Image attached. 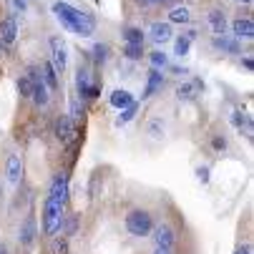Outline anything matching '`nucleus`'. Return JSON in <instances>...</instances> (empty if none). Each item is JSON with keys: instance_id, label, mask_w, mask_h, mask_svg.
<instances>
[{"instance_id": "1", "label": "nucleus", "mask_w": 254, "mask_h": 254, "mask_svg": "<svg viewBox=\"0 0 254 254\" xmlns=\"http://www.w3.org/2000/svg\"><path fill=\"white\" fill-rule=\"evenodd\" d=\"M56 20L70 30V33H76L78 38H91V35L96 33V15L93 13H86V10H78L73 8L70 3H63V0H56V3L51 5Z\"/></svg>"}, {"instance_id": "2", "label": "nucleus", "mask_w": 254, "mask_h": 254, "mask_svg": "<svg viewBox=\"0 0 254 254\" xmlns=\"http://www.w3.org/2000/svg\"><path fill=\"white\" fill-rule=\"evenodd\" d=\"M154 224H156V222H154V214H151L149 209H141V206L128 209L126 216H124V227H126V232H128L131 237H136V239H146V237H151Z\"/></svg>"}, {"instance_id": "3", "label": "nucleus", "mask_w": 254, "mask_h": 254, "mask_svg": "<svg viewBox=\"0 0 254 254\" xmlns=\"http://www.w3.org/2000/svg\"><path fill=\"white\" fill-rule=\"evenodd\" d=\"M63 214H65V206L53 201V199H43V209H41V237L51 239L61 232V222H63Z\"/></svg>"}, {"instance_id": "4", "label": "nucleus", "mask_w": 254, "mask_h": 254, "mask_svg": "<svg viewBox=\"0 0 254 254\" xmlns=\"http://www.w3.org/2000/svg\"><path fill=\"white\" fill-rule=\"evenodd\" d=\"M38 224H35V214L33 211H28L25 216H23V222L18 224V244H20V249H33L35 247V242H38Z\"/></svg>"}, {"instance_id": "5", "label": "nucleus", "mask_w": 254, "mask_h": 254, "mask_svg": "<svg viewBox=\"0 0 254 254\" xmlns=\"http://www.w3.org/2000/svg\"><path fill=\"white\" fill-rule=\"evenodd\" d=\"M151 239H154V247L174 249V247L179 244V232H176L174 224L159 222V224H154V229H151Z\"/></svg>"}, {"instance_id": "6", "label": "nucleus", "mask_w": 254, "mask_h": 254, "mask_svg": "<svg viewBox=\"0 0 254 254\" xmlns=\"http://www.w3.org/2000/svg\"><path fill=\"white\" fill-rule=\"evenodd\" d=\"M48 199L68 206V199H70V191H68V171H56L53 179H51V187H48Z\"/></svg>"}, {"instance_id": "7", "label": "nucleus", "mask_w": 254, "mask_h": 254, "mask_svg": "<svg viewBox=\"0 0 254 254\" xmlns=\"http://www.w3.org/2000/svg\"><path fill=\"white\" fill-rule=\"evenodd\" d=\"M53 136H56V141L58 143H70V141H76V136H78V128H76V121L70 119L68 114H61L58 119H56V124H53Z\"/></svg>"}, {"instance_id": "8", "label": "nucleus", "mask_w": 254, "mask_h": 254, "mask_svg": "<svg viewBox=\"0 0 254 254\" xmlns=\"http://www.w3.org/2000/svg\"><path fill=\"white\" fill-rule=\"evenodd\" d=\"M76 88H78V96H81L83 101H93V98L101 96V86L91 83L88 68H81V65H78V70H76Z\"/></svg>"}, {"instance_id": "9", "label": "nucleus", "mask_w": 254, "mask_h": 254, "mask_svg": "<svg viewBox=\"0 0 254 254\" xmlns=\"http://www.w3.org/2000/svg\"><path fill=\"white\" fill-rule=\"evenodd\" d=\"M149 41H151L156 48L166 46L169 41H174V25H171L169 20H154V23L149 25Z\"/></svg>"}, {"instance_id": "10", "label": "nucleus", "mask_w": 254, "mask_h": 254, "mask_svg": "<svg viewBox=\"0 0 254 254\" xmlns=\"http://www.w3.org/2000/svg\"><path fill=\"white\" fill-rule=\"evenodd\" d=\"M15 41H18V20L13 13H8L0 18V48L8 51L10 46H15Z\"/></svg>"}, {"instance_id": "11", "label": "nucleus", "mask_w": 254, "mask_h": 254, "mask_svg": "<svg viewBox=\"0 0 254 254\" xmlns=\"http://www.w3.org/2000/svg\"><path fill=\"white\" fill-rule=\"evenodd\" d=\"M204 20H206V25H209V30H211V35H224L227 30H229V18H227V10L224 8H209L206 10V15H204Z\"/></svg>"}, {"instance_id": "12", "label": "nucleus", "mask_w": 254, "mask_h": 254, "mask_svg": "<svg viewBox=\"0 0 254 254\" xmlns=\"http://www.w3.org/2000/svg\"><path fill=\"white\" fill-rule=\"evenodd\" d=\"M48 46H51V63L58 73H65V65H68V53H65V43L61 35H51L48 38Z\"/></svg>"}, {"instance_id": "13", "label": "nucleus", "mask_w": 254, "mask_h": 254, "mask_svg": "<svg viewBox=\"0 0 254 254\" xmlns=\"http://www.w3.org/2000/svg\"><path fill=\"white\" fill-rule=\"evenodd\" d=\"M229 30H232V38H237V41H252V38H254L252 15H237V18L229 23Z\"/></svg>"}, {"instance_id": "14", "label": "nucleus", "mask_w": 254, "mask_h": 254, "mask_svg": "<svg viewBox=\"0 0 254 254\" xmlns=\"http://www.w3.org/2000/svg\"><path fill=\"white\" fill-rule=\"evenodd\" d=\"M166 20L171 25H189L194 20V15H191V8L187 3H171L169 13H166Z\"/></svg>"}, {"instance_id": "15", "label": "nucleus", "mask_w": 254, "mask_h": 254, "mask_svg": "<svg viewBox=\"0 0 254 254\" xmlns=\"http://www.w3.org/2000/svg\"><path fill=\"white\" fill-rule=\"evenodd\" d=\"M5 179L10 187H20L23 181V156L20 154H10L5 161Z\"/></svg>"}, {"instance_id": "16", "label": "nucleus", "mask_w": 254, "mask_h": 254, "mask_svg": "<svg viewBox=\"0 0 254 254\" xmlns=\"http://www.w3.org/2000/svg\"><path fill=\"white\" fill-rule=\"evenodd\" d=\"M211 48L214 51H222V53H242V41H237V38H232L229 33H224V35H211Z\"/></svg>"}, {"instance_id": "17", "label": "nucleus", "mask_w": 254, "mask_h": 254, "mask_svg": "<svg viewBox=\"0 0 254 254\" xmlns=\"http://www.w3.org/2000/svg\"><path fill=\"white\" fill-rule=\"evenodd\" d=\"M78 224H81V214H76V211H68V214H63V222H61V234L70 239L73 234H78Z\"/></svg>"}, {"instance_id": "18", "label": "nucleus", "mask_w": 254, "mask_h": 254, "mask_svg": "<svg viewBox=\"0 0 254 254\" xmlns=\"http://www.w3.org/2000/svg\"><path fill=\"white\" fill-rule=\"evenodd\" d=\"M41 76H43V83H46L51 91H58V86H61V81H58V70L53 68L51 61H43V63H41Z\"/></svg>"}, {"instance_id": "19", "label": "nucleus", "mask_w": 254, "mask_h": 254, "mask_svg": "<svg viewBox=\"0 0 254 254\" xmlns=\"http://www.w3.org/2000/svg\"><path fill=\"white\" fill-rule=\"evenodd\" d=\"M159 88H164V76H161V70H159V68H151V70H149V81H146V88H143V98L154 96Z\"/></svg>"}, {"instance_id": "20", "label": "nucleus", "mask_w": 254, "mask_h": 254, "mask_svg": "<svg viewBox=\"0 0 254 254\" xmlns=\"http://www.w3.org/2000/svg\"><path fill=\"white\" fill-rule=\"evenodd\" d=\"M108 103L121 111V108H126V106L133 103V96H131L126 88H116V91H111V96H108Z\"/></svg>"}, {"instance_id": "21", "label": "nucleus", "mask_w": 254, "mask_h": 254, "mask_svg": "<svg viewBox=\"0 0 254 254\" xmlns=\"http://www.w3.org/2000/svg\"><path fill=\"white\" fill-rule=\"evenodd\" d=\"M164 131H166V124H164L161 116L149 119V124H146V133H149L154 141H161V138H164Z\"/></svg>"}, {"instance_id": "22", "label": "nucleus", "mask_w": 254, "mask_h": 254, "mask_svg": "<svg viewBox=\"0 0 254 254\" xmlns=\"http://www.w3.org/2000/svg\"><path fill=\"white\" fill-rule=\"evenodd\" d=\"M48 252H51V254H70V242H68V237H61V234L51 237Z\"/></svg>"}, {"instance_id": "23", "label": "nucleus", "mask_w": 254, "mask_h": 254, "mask_svg": "<svg viewBox=\"0 0 254 254\" xmlns=\"http://www.w3.org/2000/svg\"><path fill=\"white\" fill-rule=\"evenodd\" d=\"M121 56L126 61H141L143 56H146V53H143V43H124Z\"/></svg>"}, {"instance_id": "24", "label": "nucleus", "mask_w": 254, "mask_h": 254, "mask_svg": "<svg viewBox=\"0 0 254 254\" xmlns=\"http://www.w3.org/2000/svg\"><path fill=\"white\" fill-rule=\"evenodd\" d=\"M124 41L126 43H143V41H146V35H143V30L138 25H126L124 28Z\"/></svg>"}, {"instance_id": "25", "label": "nucleus", "mask_w": 254, "mask_h": 254, "mask_svg": "<svg viewBox=\"0 0 254 254\" xmlns=\"http://www.w3.org/2000/svg\"><path fill=\"white\" fill-rule=\"evenodd\" d=\"M176 98L179 101H196V86L194 83H179L176 86Z\"/></svg>"}, {"instance_id": "26", "label": "nucleus", "mask_w": 254, "mask_h": 254, "mask_svg": "<svg viewBox=\"0 0 254 254\" xmlns=\"http://www.w3.org/2000/svg\"><path fill=\"white\" fill-rule=\"evenodd\" d=\"M209 146H211V151H214V154H227V149H229L227 136H222V133H211Z\"/></svg>"}, {"instance_id": "27", "label": "nucleus", "mask_w": 254, "mask_h": 254, "mask_svg": "<svg viewBox=\"0 0 254 254\" xmlns=\"http://www.w3.org/2000/svg\"><path fill=\"white\" fill-rule=\"evenodd\" d=\"M189 48H191V41L187 38L184 33L179 35V38H174V56H189Z\"/></svg>"}, {"instance_id": "28", "label": "nucleus", "mask_w": 254, "mask_h": 254, "mask_svg": "<svg viewBox=\"0 0 254 254\" xmlns=\"http://www.w3.org/2000/svg\"><path fill=\"white\" fill-rule=\"evenodd\" d=\"M133 3L141 10H151V8H169L174 0H133Z\"/></svg>"}, {"instance_id": "29", "label": "nucleus", "mask_w": 254, "mask_h": 254, "mask_svg": "<svg viewBox=\"0 0 254 254\" xmlns=\"http://www.w3.org/2000/svg\"><path fill=\"white\" fill-rule=\"evenodd\" d=\"M18 93H20V98H23V101H30V93H33V81L28 78V73H23V76L18 78Z\"/></svg>"}, {"instance_id": "30", "label": "nucleus", "mask_w": 254, "mask_h": 254, "mask_svg": "<svg viewBox=\"0 0 254 254\" xmlns=\"http://www.w3.org/2000/svg\"><path fill=\"white\" fill-rule=\"evenodd\" d=\"M149 61H151V68H166L169 65V56L164 51H159V48L149 53Z\"/></svg>"}, {"instance_id": "31", "label": "nucleus", "mask_w": 254, "mask_h": 254, "mask_svg": "<svg viewBox=\"0 0 254 254\" xmlns=\"http://www.w3.org/2000/svg\"><path fill=\"white\" fill-rule=\"evenodd\" d=\"M136 111H138V103L133 101L131 106H126V108H121V116L116 119V124H119V126H124V124H128V121H131V119L136 116Z\"/></svg>"}, {"instance_id": "32", "label": "nucleus", "mask_w": 254, "mask_h": 254, "mask_svg": "<svg viewBox=\"0 0 254 254\" xmlns=\"http://www.w3.org/2000/svg\"><path fill=\"white\" fill-rule=\"evenodd\" d=\"M232 124H234L237 128L247 126V131H252V121H249V116H247L244 111H239V108H234V111H232Z\"/></svg>"}, {"instance_id": "33", "label": "nucleus", "mask_w": 254, "mask_h": 254, "mask_svg": "<svg viewBox=\"0 0 254 254\" xmlns=\"http://www.w3.org/2000/svg\"><path fill=\"white\" fill-rule=\"evenodd\" d=\"M91 53H93L96 63H106V61H108V46H106V43H96Z\"/></svg>"}, {"instance_id": "34", "label": "nucleus", "mask_w": 254, "mask_h": 254, "mask_svg": "<svg viewBox=\"0 0 254 254\" xmlns=\"http://www.w3.org/2000/svg\"><path fill=\"white\" fill-rule=\"evenodd\" d=\"M81 114H83V103H78L73 98V101H70V119H78Z\"/></svg>"}, {"instance_id": "35", "label": "nucleus", "mask_w": 254, "mask_h": 254, "mask_svg": "<svg viewBox=\"0 0 254 254\" xmlns=\"http://www.w3.org/2000/svg\"><path fill=\"white\" fill-rule=\"evenodd\" d=\"M234 254H252V242H244V244H239Z\"/></svg>"}, {"instance_id": "36", "label": "nucleus", "mask_w": 254, "mask_h": 254, "mask_svg": "<svg viewBox=\"0 0 254 254\" xmlns=\"http://www.w3.org/2000/svg\"><path fill=\"white\" fill-rule=\"evenodd\" d=\"M196 174H199V181H201V184H206V181H209V169H199Z\"/></svg>"}, {"instance_id": "37", "label": "nucleus", "mask_w": 254, "mask_h": 254, "mask_svg": "<svg viewBox=\"0 0 254 254\" xmlns=\"http://www.w3.org/2000/svg\"><path fill=\"white\" fill-rule=\"evenodd\" d=\"M242 63H244V68H247V70H254V63H252V56H247V58H244Z\"/></svg>"}, {"instance_id": "38", "label": "nucleus", "mask_w": 254, "mask_h": 254, "mask_svg": "<svg viewBox=\"0 0 254 254\" xmlns=\"http://www.w3.org/2000/svg\"><path fill=\"white\" fill-rule=\"evenodd\" d=\"M154 254H174V249H164V247H154Z\"/></svg>"}, {"instance_id": "39", "label": "nucleus", "mask_w": 254, "mask_h": 254, "mask_svg": "<svg viewBox=\"0 0 254 254\" xmlns=\"http://www.w3.org/2000/svg\"><path fill=\"white\" fill-rule=\"evenodd\" d=\"M13 5H15L18 10H25V0H13Z\"/></svg>"}, {"instance_id": "40", "label": "nucleus", "mask_w": 254, "mask_h": 254, "mask_svg": "<svg viewBox=\"0 0 254 254\" xmlns=\"http://www.w3.org/2000/svg\"><path fill=\"white\" fill-rule=\"evenodd\" d=\"M0 254H10V247L5 242H0Z\"/></svg>"}, {"instance_id": "41", "label": "nucleus", "mask_w": 254, "mask_h": 254, "mask_svg": "<svg viewBox=\"0 0 254 254\" xmlns=\"http://www.w3.org/2000/svg\"><path fill=\"white\" fill-rule=\"evenodd\" d=\"M234 3H237V5H244V8H249V5H252V0H234Z\"/></svg>"}]
</instances>
